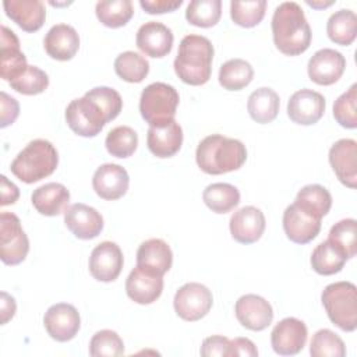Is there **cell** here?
Returning <instances> with one entry per match:
<instances>
[{"label": "cell", "mask_w": 357, "mask_h": 357, "mask_svg": "<svg viewBox=\"0 0 357 357\" xmlns=\"http://www.w3.org/2000/svg\"><path fill=\"white\" fill-rule=\"evenodd\" d=\"M272 36L275 46L287 56H298L310 47L312 33L300 4L283 1L275 8Z\"/></svg>", "instance_id": "cell-1"}, {"label": "cell", "mask_w": 357, "mask_h": 357, "mask_svg": "<svg viewBox=\"0 0 357 357\" xmlns=\"http://www.w3.org/2000/svg\"><path fill=\"white\" fill-rule=\"evenodd\" d=\"M247 159L245 145L220 134L205 137L197 146L195 160L206 174H223L240 169Z\"/></svg>", "instance_id": "cell-2"}, {"label": "cell", "mask_w": 357, "mask_h": 357, "mask_svg": "<svg viewBox=\"0 0 357 357\" xmlns=\"http://www.w3.org/2000/svg\"><path fill=\"white\" fill-rule=\"evenodd\" d=\"M213 46L211 40L202 35H185L174 59V73L188 85H204L212 74Z\"/></svg>", "instance_id": "cell-3"}, {"label": "cell", "mask_w": 357, "mask_h": 357, "mask_svg": "<svg viewBox=\"0 0 357 357\" xmlns=\"http://www.w3.org/2000/svg\"><path fill=\"white\" fill-rule=\"evenodd\" d=\"M59 165V153L47 139H33L11 162V173L26 184L50 176Z\"/></svg>", "instance_id": "cell-4"}, {"label": "cell", "mask_w": 357, "mask_h": 357, "mask_svg": "<svg viewBox=\"0 0 357 357\" xmlns=\"http://www.w3.org/2000/svg\"><path fill=\"white\" fill-rule=\"evenodd\" d=\"M328 318L344 332L357 328V287L351 282H335L328 284L321 294Z\"/></svg>", "instance_id": "cell-5"}, {"label": "cell", "mask_w": 357, "mask_h": 357, "mask_svg": "<svg viewBox=\"0 0 357 357\" xmlns=\"http://www.w3.org/2000/svg\"><path fill=\"white\" fill-rule=\"evenodd\" d=\"M178 92L166 82H152L144 88L139 98V112L149 126H159L174 120L178 106Z\"/></svg>", "instance_id": "cell-6"}, {"label": "cell", "mask_w": 357, "mask_h": 357, "mask_svg": "<svg viewBox=\"0 0 357 357\" xmlns=\"http://www.w3.org/2000/svg\"><path fill=\"white\" fill-rule=\"evenodd\" d=\"M66 121L68 127L81 137L98 135L109 123L100 106L88 96L73 99L66 107Z\"/></svg>", "instance_id": "cell-7"}, {"label": "cell", "mask_w": 357, "mask_h": 357, "mask_svg": "<svg viewBox=\"0 0 357 357\" xmlns=\"http://www.w3.org/2000/svg\"><path fill=\"white\" fill-rule=\"evenodd\" d=\"M29 251V240L21 220L11 212L0 213V258L6 265L21 264Z\"/></svg>", "instance_id": "cell-8"}, {"label": "cell", "mask_w": 357, "mask_h": 357, "mask_svg": "<svg viewBox=\"0 0 357 357\" xmlns=\"http://www.w3.org/2000/svg\"><path fill=\"white\" fill-rule=\"evenodd\" d=\"M213 297L211 290L201 283L190 282L183 284L174 294L173 307L184 321H199L212 308Z\"/></svg>", "instance_id": "cell-9"}, {"label": "cell", "mask_w": 357, "mask_h": 357, "mask_svg": "<svg viewBox=\"0 0 357 357\" xmlns=\"http://www.w3.org/2000/svg\"><path fill=\"white\" fill-rule=\"evenodd\" d=\"M43 325L52 339L57 342H68L74 339L79 331V312L68 303L53 304L45 312Z\"/></svg>", "instance_id": "cell-10"}, {"label": "cell", "mask_w": 357, "mask_h": 357, "mask_svg": "<svg viewBox=\"0 0 357 357\" xmlns=\"http://www.w3.org/2000/svg\"><path fill=\"white\" fill-rule=\"evenodd\" d=\"M307 326L301 319L287 317L279 321L271 332V344L279 356L298 354L307 342Z\"/></svg>", "instance_id": "cell-11"}, {"label": "cell", "mask_w": 357, "mask_h": 357, "mask_svg": "<svg viewBox=\"0 0 357 357\" xmlns=\"http://www.w3.org/2000/svg\"><path fill=\"white\" fill-rule=\"evenodd\" d=\"M325 98L322 93L303 88L296 91L287 102V116L301 126L315 124L325 113Z\"/></svg>", "instance_id": "cell-12"}, {"label": "cell", "mask_w": 357, "mask_h": 357, "mask_svg": "<svg viewBox=\"0 0 357 357\" xmlns=\"http://www.w3.org/2000/svg\"><path fill=\"white\" fill-rule=\"evenodd\" d=\"M344 56L331 47L317 50L308 60L307 73L312 82L318 85H332L344 73Z\"/></svg>", "instance_id": "cell-13"}, {"label": "cell", "mask_w": 357, "mask_h": 357, "mask_svg": "<svg viewBox=\"0 0 357 357\" xmlns=\"http://www.w3.org/2000/svg\"><path fill=\"white\" fill-rule=\"evenodd\" d=\"M321 220L293 202L283 212V230L290 241L307 244L318 236Z\"/></svg>", "instance_id": "cell-14"}, {"label": "cell", "mask_w": 357, "mask_h": 357, "mask_svg": "<svg viewBox=\"0 0 357 357\" xmlns=\"http://www.w3.org/2000/svg\"><path fill=\"white\" fill-rule=\"evenodd\" d=\"M123 264L120 247L113 241H102L91 252L89 272L99 282H113L119 278Z\"/></svg>", "instance_id": "cell-15"}, {"label": "cell", "mask_w": 357, "mask_h": 357, "mask_svg": "<svg viewBox=\"0 0 357 357\" xmlns=\"http://www.w3.org/2000/svg\"><path fill=\"white\" fill-rule=\"evenodd\" d=\"M237 321L250 331H264L273 319L272 305L258 294H244L234 305Z\"/></svg>", "instance_id": "cell-16"}, {"label": "cell", "mask_w": 357, "mask_h": 357, "mask_svg": "<svg viewBox=\"0 0 357 357\" xmlns=\"http://www.w3.org/2000/svg\"><path fill=\"white\" fill-rule=\"evenodd\" d=\"M329 163L342 184L357 187V142L351 138L336 141L329 149Z\"/></svg>", "instance_id": "cell-17"}, {"label": "cell", "mask_w": 357, "mask_h": 357, "mask_svg": "<svg viewBox=\"0 0 357 357\" xmlns=\"http://www.w3.org/2000/svg\"><path fill=\"white\" fill-rule=\"evenodd\" d=\"M64 223L67 229L81 240H91L103 230V218L92 206L77 202L70 205L64 212Z\"/></svg>", "instance_id": "cell-18"}, {"label": "cell", "mask_w": 357, "mask_h": 357, "mask_svg": "<svg viewBox=\"0 0 357 357\" xmlns=\"http://www.w3.org/2000/svg\"><path fill=\"white\" fill-rule=\"evenodd\" d=\"M173 32L169 26L158 21L142 24L135 35L137 47L149 57H165L173 47Z\"/></svg>", "instance_id": "cell-19"}, {"label": "cell", "mask_w": 357, "mask_h": 357, "mask_svg": "<svg viewBox=\"0 0 357 357\" xmlns=\"http://www.w3.org/2000/svg\"><path fill=\"white\" fill-rule=\"evenodd\" d=\"M265 226L264 212L252 205L236 211L229 222L231 237L241 244H252L258 241L264 234Z\"/></svg>", "instance_id": "cell-20"}, {"label": "cell", "mask_w": 357, "mask_h": 357, "mask_svg": "<svg viewBox=\"0 0 357 357\" xmlns=\"http://www.w3.org/2000/svg\"><path fill=\"white\" fill-rule=\"evenodd\" d=\"M130 184L127 170L116 163H105L99 166L92 177V187L95 192L107 201L121 198Z\"/></svg>", "instance_id": "cell-21"}, {"label": "cell", "mask_w": 357, "mask_h": 357, "mask_svg": "<svg viewBox=\"0 0 357 357\" xmlns=\"http://www.w3.org/2000/svg\"><path fill=\"white\" fill-rule=\"evenodd\" d=\"M162 291L163 276L151 273L139 266H135L126 280V293L137 304H151L160 297Z\"/></svg>", "instance_id": "cell-22"}, {"label": "cell", "mask_w": 357, "mask_h": 357, "mask_svg": "<svg viewBox=\"0 0 357 357\" xmlns=\"http://www.w3.org/2000/svg\"><path fill=\"white\" fill-rule=\"evenodd\" d=\"M28 68L26 57L20 50V40L17 35L1 25L0 39V75L3 79L11 82L18 78Z\"/></svg>", "instance_id": "cell-23"}, {"label": "cell", "mask_w": 357, "mask_h": 357, "mask_svg": "<svg viewBox=\"0 0 357 357\" xmlns=\"http://www.w3.org/2000/svg\"><path fill=\"white\" fill-rule=\"evenodd\" d=\"M183 144L181 126L172 120L159 126H149L146 134V145L151 153L158 158H170L176 155Z\"/></svg>", "instance_id": "cell-24"}, {"label": "cell", "mask_w": 357, "mask_h": 357, "mask_svg": "<svg viewBox=\"0 0 357 357\" xmlns=\"http://www.w3.org/2000/svg\"><path fill=\"white\" fill-rule=\"evenodd\" d=\"M3 7L6 15L25 32H35L45 24L46 10L40 0H4Z\"/></svg>", "instance_id": "cell-25"}, {"label": "cell", "mask_w": 357, "mask_h": 357, "mask_svg": "<svg viewBox=\"0 0 357 357\" xmlns=\"http://www.w3.org/2000/svg\"><path fill=\"white\" fill-rule=\"evenodd\" d=\"M43 46L52 59L67 61L78 52L79 36L71 25L56 24L47 31L43 39Z\"/></svg>", "instance_id": "cell-26"}, {"label": "cell", "mask_w": 357, "mask_h": 357, "mask_svg": "<svg viewBox=\"0 0 357 357\" xmlns=\"http://www.w3.org/2000/svg\"><path fill=\"white\" fill-rule=\"evenodd\" d=\"M173 264V252L162 238H149L137 250V266L155 273L165 275Z\"/></svg>", "instance_id": "cell-27"}, {"label": "cell", "mask_w": 357, "mask_h": 357, "mask_svg": "<svg viewBox=\"0 0 357 357\" xmlns=\"http://www.w3.org/2000/svg\"><path fill=\"white\" fill-rule=\"evenodd\" d=\"M33 208L45 216H57L68 208L70 191L61 183H46L33 190L31 195Z\"/></svg>", "instance_id": "cell-28"}, {"label": "cell", "mask_w": 357, "mask_h": 357, "mask_svg": "<svg viewBox=\"0 0 357 357\" xmlns=\"http://www.w3.org/2000/svg\"><path fill=\"white\" fill-rule=\"evenodd\" d=\"M279 95L268 86H261L251 92L247 102L250 117L259 124H266L275 120L279 113Z\"/></svg>", "instance_id": "cell-29"}, {"label": "cell", "mask_w": 357, "mask_h": 357, "mask_svg": "<svg viewBox=\"0 0 357 357\" xmlns=\"http://www.w3.org/2000/svg\"><path fill=\"white\" fill-rule=\"evenodd\" d=\"M326 33L332 42L342 46H349L357 35V15L354 11L342 8L335 11L326 22Z\"/></svg>", "instance_id": "cell-30"}, {"label": "cell", "mask_w": 357, "mask_h": 357, "mask_svg": "<svg viewBox=\"0 0 357 357\" xmlns=\"http://www.w3.org/2000/svg\"><path fill=\"white\" fill-rule=\"evenodd\" d=\"M202 199L212 212L227 213L238 205L240 191L229 183H213L204 190Z\"/></svg>", "instance_id": "cell-31"}, {"label": "cell", "mask_w": 357, "mask_h": 357, "mask_svg": "<svg viewBox=\"0 0 357 357\" xmlns=\"http://www.w3.org/2000/svg\"><path fill=\"white\" fill-rule=\"evenodd\" d=\"M346 255L333 245L329 240L319 243L311 254V266L312 269L324 276L335 275L340 272L346 264Z\"/></svg>", "instance_id": "cell-32"}, {"label": "cell", "mask_w": 357, "mask_h": 357, "mask_svg": "<svg viewBox=\"0 0 357 357\" xmlns=\"http://www.w3.org/2000/svg\"><path fill=\"white\" fill-rule=\"evenodd\" d=\"M254 77L252 66L243 59H230L220 66L219 84L227 91H240L245 88Z\"/></svg>", "instance_id": "cell-33"}, {"label": "cell", "mask_w": 357, "mask_h": 357, "mask_svg": "<svg viewBox=\"0 0 357 357\" xmlns=\"http://www.w3.org/2000/svg\"><path fill=\"white\" fill-rule=\"evenodd\" d=\"M294 204L322 219L331 211L332 195L324 185L308 184L297 192Z\"/></svg>", "instance_id": "cell-34"}, {"label": "cell", "mask_w": 357, "mask_h": 357, "mask_svg": "<svg viewBox=\"0 0 357 357\" xmlns=\"http://www.w3.org/2000/svg\"><path fill=\"white\" fill-rule=\"evenodd\" d=\"M98 20L109 28L124 26L134 14L131 0H102L95 6Z\"/></svg>", "instance_id": "cell-35"}, {"label": "cell", "mask_w": 357, "mask_h": 357, "mask_svg": "<svg viewBox=\"0 0 357 357\" xmlns=\"http://www.w3.org/2000/svg\"><path fill=\"white\" fill-rule=\"evenodd\" d=\"M116 74L127 82H141L149 73L148 60L137 52L127 50L120 53L114 60Z\"/></svg>", "instance_id": "cell-36"}, {"label": "cell", "mask_w": 357, "mask_h": 357, "mask_svg": "<svg viewBox=\"0 0 357 357\" xmlns=\"http://www.w3.org/2000/svg\"><path fill=\"white\" fill-rule=\"evenodd\" d=\"M222 15L220 0H192L187 6L185 20L195 26L209 28L218 24Z\"/></svg>", "instance_id": "cell-37"}, {"label": "cell", "mask_w": 357, "mask_h": 357, "mask_svg": "<svg viewBox=\"0 0 357 357\" xmlns=\"http://www.w3.org/2000/svg\"><path fill=\"white\" fill-rule=\"evenodd\" d=\"M107 152L114 158H128L138 146V135L128 126H117L112 128L105 139Z\"/></svg>", "instance_id": "cell-38"}, {"label": "cell", "mask_w": 357, "mask_h": 357, "mask_svg": "<svg viewBox=\"0 0 357 357\" xmlns=\"http://www.w3.org/2000/svg\"><path fill=\"white\" fill-rule=\"evenodd\" d=\"M328 240L336 245L347 259L357 254V222L356 219H342L329 230Z\"/></svg>", "instance_id": "cell-39"}, {"label": "cell", "mask_w": 357, "mask_h": 357, "mask_svg": "<svg viewBox=\"0 0 357 357\" xmlns=\"http://www.w3.org/2000/svg\"><path fill=\"white\" fill-rule=\"evenodd\" d=\"M266 10L265 0H245L230 3V17L234 24L243 28H251L258 25Z\"/></svg>", "instance_id": "cell-40"}, {"label": "cell", "mask_w": 357, "mask_h": 357, "mask_svg": "<svg viewBox=\"0 0 357 357\" xmlns=\"http://www.w3.org/2000/svg\"><path fill=\"white\" fill-rule=\"evenodd\" d=\"M310 354L312 357H344L343 340L331 329H319L311 339Z\"/></svg>", "instance_id": "cell-41"}, {"label": "cell", "mask_w": 357, "mask_h": 357, "mask_svg": "<svg viewBox=\"0 0 357 357\" xmlns=\"http://www.w3.org/2000/svg\"><path fill=\"white\" fill-rule=\"evenodd\" d=\"M92 357H117L124 354V343L117 332L112 329L98 331L89 342Z\"/></svg>", "instance_id": "cell-42"}, {"label": "cell", "mask_w": 357, "mask_h": 357, "mask_svg": "<svg viewBox=\"0 0 357 357\" xmlns=\"http://www.w3.org/2000/svg\"><path fill=\"white\" fill-rule=\"evenodd\" d=\"M333 117L344 128L357 127V84H353L335 100Z\"/></svg>", "instance_id": "cell-43"}, {"label": "cell", "mask_w": 357, "mask_h": 357, "mask_svg": "<svg viewBox=\"0 0 357 357\" xmlns=\"http://www.w3.org/2000/svg\"><path fill=\"white\" fill-rule=\"evenodd\" d=\"M8 84L13 89L22 95H38L49 86V77L39 67L28 66V68L18 78Z\"/></svg>", "instance_id": "cell-44"}, {"label": "cell", "mask_w": 357, "mask_h": 357, "mask_svg": "<svg viewBox=\"0 0 357 357\" xmlns=\"http://www.w3.org/2000/svg\"><path fill=\"white\" fill-rule=\"evenodd\" d=\"M85 96L91 98L100 106V109L105 112L109 121L114 120L123 109V99L120 93L113 88L95 86L88 92H85Z\"/></svg>", "instance_id": "cell-45"}, {"label": "cell", "mask_w": 357, "mask_h": 357, "mask_svg": "<svg viewBox=\"0 0 357 357\" xmlns=\"http://www.w3.org/2000/svg\"><path fill=\"white\" fill-rule=\"evenodd\" d=\"M199 353L204 357H213V356L233 357L234 356L231 340L222 335H213V336L205 337Z\"/></svg>", "instance_id": "cell-46"}, {"label": "cell", "mask_w": 357, "mask_h": 357, "mask_svg": "<svg viewBox=\"0 0 357 357\" xmlns=\"http://www.w3.org/2000/svg\"><path fill=\"white\" fill-rule=\"evenodd\" d=\"M0 96H1V99H0V105H1L0 127L6 128L7 126L13 124L15 121V119L18 117V114H20V105H18L15 98L10 96L4 91H1Z\"/></svg>", "instance_id": "cell-47"}, {"label": "cell", "mask_w": 357, "mask_h": 357, "mask_svg": "<svg viewBox=\"0 0 357 357\" xmlns=\"http://www.w3.org/2000/svg\"><path fill=\"white\" fill-rule=\"evenodd\" d=\"M183 4V0H141L139 6L148 14H163L170 13L178 8Z\"/></svg>", "instance_id": "cell-48"}, {"label": "cell", "mask_w": 357, "mask_h": 357, "mask_svg": "<svg viewBox=\"0 0 357 357\" xmlns=\"http://www.w3.org/2000/svg\"><path fill=\"white\" fill-rule=\"evenodd\" d=\"M0 190H1V201H0L1 206L14 204L20 197L18 187L13 181H10L4 174L0 176Z\"/></svg>", "instance_id": "cell-49"}, {"label": "cell", "mask_w": 357, "mask_h": 357, "mask_svg": "<svg viewBox=\"0 0 357 357\" xmlns=\"http://www.w3.org/2000/svg\"><path fill=\"white\" fill-rule=\"evenodd\" d=\"M233 354L234 356H245V357H257L258 350L255 344L247 337H234L231 340Z\"/></svg>", "instance_id": "cell-50"}, {"label": "cell", "mask_w": 357, "mask_h": 357, "mask_svg": "<svg viewBox=\"0 0 357 357\" xmlns=\"http://www.w3.org/2000/svg\"><path fill=\"white\" fill-rule=\"evenodd\" d=\"M17 304L13 296L6 291H1V325L7 324L15 314Z\"/></svg>", "instance_id": "cell-51"}, {"label": "cell", "mask_w": 357, "mask_h": 357, "mask_svg": "<svg viewBox=\"0 0 357 357\" xmlns=\"http://www.w3.org/2000/svg\"><path fill=\"white\" fill-rule=\"evenodd\" d=\"M305 3L314 8H325L333 4V1H311V0H307Z\"/></svg>", "instance_id": "cell-52"}]
</instances>
